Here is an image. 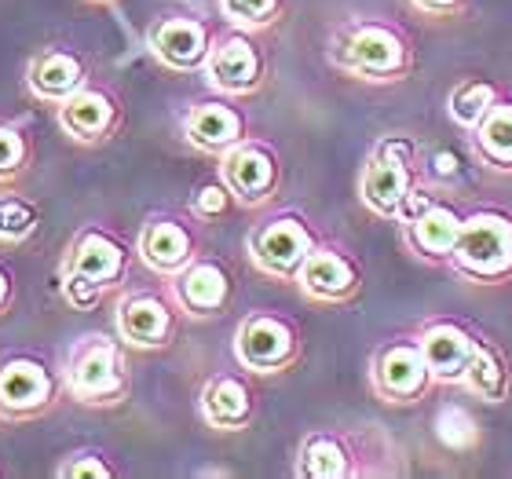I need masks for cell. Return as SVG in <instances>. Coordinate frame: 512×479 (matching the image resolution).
Returning <instances> with one entry per match:
<instances>
[{"mask_svg":"<svg viewBox=\"0 0 512 479\" xmlns=\"http://www.w3.org/2000/svg\"><path fill=\"white\" fill-rule=\"evenodd\" d=\"M132 271V249L103 224H85L70 238L59 260V293L66 308L96 311L110 293H118Z\"/></svg>","mask_w":512,"mask_h":479,"instance_id":"obj_1","label":"cell"},{"mask_svg":"<svg viewBox=\"0 0 512 479\" xmlns=\"http://www.w3.org/2000/svg\"><path fill=\"white\" fill-rule=\"evenodd\" d=\"M330 63L366 85H399L414 74V37L388 19H352L333 33Z\"/></svg>","mask_w":512,"mask_h":479,"instance_id":"obj_2","label":"cell"},{"mask_svg":"<svg viewBox=\"0 0 512 479\" xmlns=\"http://www.w3.org/2000/svg\"><path fill=\"white\" fill-rule=\"evenodd\" d=\"M128 344L114 341L107 333H88L70 348V359H66V395L81 406H92V410H110V406H121L132 392V377H128V359H125Z\"/></svg>","mask_w":512,"mask_h":479,"instance_id":"obj_3","label":"cell"},{"mask_svg":"<svg viewBox=\"0 0 512 479\" xmlns=\"http://www.w3.org/2000/svg\"><path fill=\"white\" fill-rule=\"evenodd\" d=\"M450 271L476 286L512 282V216L505 209H476L465 216Z\"/></svg>","mask_w":512,"mask_h":479,"instance_id":"obj_4","label":"cell"},{"mask_svg":"<svg viewBox=\"0 0 512 479\" xmlns=\"http://www.w3.org/2000/svg\"><path fill=\"white\" fill-rule=\"evenodd\" d=\"M66 395L63 370L37 352H8L0 355V421L26 425L37 417L52 414Z\"/></svg>","mask_w":512,"mask_h":479,"instance_id":"obj_5","label":"cell"},{"mask_svg":"<svg viewBox=\"0 0 512 479\" xmlns=\"http://www.w3.org/2000/svg\"><path fill=\"white\" fill-rule=\"evenodd\" d=\"M231 352L238 366L253 377H275V373H289L304 359V333L297 319H289L282 311L256 308L238 322Z\"/></svg>","mask_w":512,"mask_h":479,"instance_id":"obj_6","label":"cell"},{"mask_svg":"<svg viewBox=\"0 0 512 479\" xmlns=\"http://www.w3.org/2000/svg\"><path fill=\"white\" fill-rule=\"evenodd\" d=\"M395 224H399L406 253L414 260L428 267H450L461 227H465V213L443 202V194H436V183H421Z\"/></svg>","mask_w":512,"mask_h":479,"instance_id":"obj_7","label":"cell"},{"mask_svg":"<svg viewBox=\"0 0 512 479\" xmlns=\"http://www.w3.org/2000/svg\"><path fill=\"white\" fill-rule=\"evenodd\" d=\"M315 245H319V235L297 213L267 216V220H260L246 235L249 264L260 275L278 278V282H297L300 267H304V260H308V253Z\"/></svg>","mask_w":512,"mask_h":479,"instance_id":"obj_8","label":"cell"},{"mask_svg":"<svg viewBox=\"0 0 512 479\" xmlns=\"http://www.w3.org/2000/svg\"><path fill=\"white\" fill-rule=\"evenodd\" d=\"M183 319L187 315L169 289H125L114 311V330L136 352H165L180 337Z\"/></svg>","mask_w":512,"mask_h":479,"instance_id":"obj_9","label":"cell"},{"mask_svg":"<svg viewBox=\"0 0 512 479\" xmlns=\"http://www.w3.org/2000/svg\"><path fill=\"white\" fill-rule=\"evenodd\" d=\"M267 70H271V63H267V52L260 44V33L227 26L224 33H216V44L202 74L216 96L249 99L267 85Z\"/></svg>","mask_w":512,"mask_h":479,"instance_id":"obj_10","label":"cell"},{"mask_svg":"<svg viewBox=\"0 0 512 479\" xmlns=\"http://www.w3.org/2000/svg\"><path fill=\"white\" fill-rule=\"evenodd\" d=\"M216 176L231 187L238 209L260 213L282 191V158H278V150L267 139L246 136L227 154H220V172Z\"/></svg>","mask_w":512,"mask_h":479,"instance_id":"obj_11","label":"cell"},{"mask_svg":"<svg viewBox=\"0 0 512 479\" xmlns=\"http://www.w3.org/2000/svg\"><path fill=\"white\" fill-rule=\"evenodd\" d=\"M436 388L417 337L384 341L370 359V392L388 406H417Z\"/></svg>","mask_w":512,"mask_h":479,"instance_id":"obj_12","label":"cell"},{"mask_svg":"<svg viewBox=\"0 0 512 479\" xmlns=\"http://www.w3.org/2000/svg\"><path fill=\"white\" fill-rule=\"evenodd\" d=\"M213 44V22L198 15H165L147 30V52L169 74H202Z\"/></svg>","mask_w":512,"mask_h":479,"instance_id":"obj_13","label":"cell"},{"mask_svg":"<svg viewBox=\"0 0 512 479\" xmlns=\"http://www.w3.org/2000/svg\"><path fill=\"white\" fill-rule=\"evenodd\" d=\"M202 253V235L194 227V216L158 213L139 227L136 235V256L150 275L172 278Z\"/></svg>","mask_w":512,"mask_h":479,"instance_id":"obj_14","label":"cell"},{"mask_svg":"<svg viewBox=\"0 0 512 479\" xmlns=\"http://www.w3.org/2000/svg\"><path fill=\"white\" fill-rule=\"evenodd\" d=\"M55 121L66 132V139L77 143V147H103L125 125V107L107 85L88 81L66 103L55 107Z\"/></svg>","mask_w":512,"mask_h":479,"instance_id":"obj_15","label":"cell"},{"mask_svg":"<svg viewBox=\"0 0 512 479\" xmlns=\"http://www.w3.org/2000/svg\"><path fill=\"white\" fill-rule=\"evenodd\" d=\"M421 183H425L421 161L384 158V154L370 150L363 172H359V202H363V209L370 216L395 224Z\"/></svg>","mask_w":512,"mask_h":479,"instance_id":"obj_16","label":"cell"},{"mask_svg":"<svg viewBox=\"0 0 512 479\" xmlns=\"http://www.w3.org/2000/svg\"><path fill=\"white\" fill-rule=\"evenodd\" d=\"M297 289L311 304H326V308L352 304L363 289V264L344 245L319 242L300 267Z\"/></svg>","mask_w":512,"mask_h":479,"instance_id":"obj_17","label":"cell"},{"mask_svg":"<svg viewBox=\"0 0 512 479\" xmlns=\"http://www.w3.org/2000/svg\"><path fill=\"white\" fill-rule=\"evenodd\" d=\"M172 300L180 304L187 319H220L235 300V275L224 260L198 253L180 275L165 278Z\"/></svg>","mask_w":512,"mask_h":479,"instance_id":"obj_18","label":"cell"},{"mask_svg":"<svg viewBox=\"0 0 512 479\" xmlns=\"http://www.w3.org/2000/svg\"><path fill=\"white\" fill-rule=\"evenodd\" d=\"M249 370H220L198 392V414L213 432H246L256 421V388Z\"/></svg>","mask_w":512,"mask_h":479,"instance_id":"obj_19","label":"cell"},{"mask_svg":"<svg viewBox=\"0 0 512 479\" xmlns=\"http://www.w3.org/2000/svg\"><path fill=\"white\" fill-rule=\"evenodd\" d=\"M249 136V118L235 107V99L216 96L198 99L187 114H183V143L198 154L220 158L227 150Z\"/></svg>","mask_w":512,"mask_h":479,"instance_id":"obj_20","label":"cell"},{"mask_svg":"<svg viewBox=\"0 0 512 479\" xmlns=\"http://www.w3.org/2000/svg\"><path fill=\"white\" fill-rule=\"evenodd\" d=\"M92 81L88 74V59L77 48H66V44H48L33 55L30 66H26V92H30L37 103H48V107H59L74 96L77 88H85Z\"/></svg>","mask_w":512,"mask_h":479,"instance_id":"obj_21","label":"cell"},{"mask_svg":"<svg viewBox=\"0 0 512 479\" xmlns=\"http://www.w3.org/2000/svg\"><path fill=\"white\" fill-rule=\"evenodd\" d=\"M363 447L348 432L315 428L300 439L297 447V476L300 479H355L366 476Z\"/></svg>","mask_w":512,"mask_h":479,"instance_id":"obj_22","label":"cell"},{"mask_svg":"<svg viewBox=\"0 0 512 479\" xmlns=\"http://www.w3.org/2000/svg\"><path fill=\"white\" fill-rule=\"evenodd\" d=\"M417 341H421V352L428 359V370L436 377V384H454L458 388L461 377H465V366L472 359V348H476V333L461 322L450 319H432L417 330Z\"/></svg>","mask_w":512,"mask_h":479,"instance_id":"obj_23","label":"cell"},{"mask_svg":"<svg viewBox=\"0 0 512 479\" xmlns=\"http://www.w3.org/2000/svg\"><path fill=\"white\" fill-rule=\"evenodd\" d=\"M461 392L476 395L483 403H505L512 392V370L509 359L491 337L476 333V348H472V359L465 366V377L458 384Z\"/></svg>","mask_w":512,"mask_h":479,"instance_id":"obj_24","label":"cell"},{"mask_svg":"<svg viewBox=\"0 0 512 479\" xmlns=\"http://www.w3.org/2000/svg\"><path fill=\"white\" fill-rule=\"evenodd\" d=\"M476 158L491 172L512 176V96H502L491 107V114L469 132Z\"/></svg>","mask_w":512,"mask_h":479,"instance_id":"obj_25","label":"cell"},{"mask_svg":"<svg viewBox=\"0 0 512 479\" xmlns=\"http://www.w3.org/2000/svg\"><path fill=\"white\" fill-rule=\"evenodd\" d=\"M502 96H505V88L498 85V81H491V77H461L458 85L450 88L447 114H450V121H454L458 128L472 132V128H476L483 118H487V114H491V107Z\"/></svg>","mask_w":512,"mask_h":479,"instance_id":"obj_26","label":"cell"},{"mask_svg":"<svg viewBox=\"0 0 512 479\" xmlns=\"http://www.w3.org/2000/svg\"><path fill=\"white\" fill-rule=\"evenodd\" d=\"M33 161L37 143L30 132L15 121H0V187H15L33 169Z\"/></svg>","mask_w":512,"mask_h":479,"instance_id":"obj_27","label":"cell"},{"mask_svg":"<svg viewBox=\"0 0 512 479\" xmlns=\"http://www.w3.org/2000/svg\"><path fill=\"white\" fill-rule=\"evenodd\" d=\"M216 11L227 26L249 33H264L282 22L286 0H216Z\"/></svg>","mask_w":512,"mask_h":479,"instance_id":"obj_28","label":"cell"},{"mask_svg":"<svg viewBox=\"0 0 512 479\" xmlns=\"http://www.w3.org/2000/svg\"><path fill=\"white\" fill-rule=\"evenodd\" d=\"M41 227V209L37 202L22 198L15 191L0 194V245H22L30 242Z\"/></svg>","mask_w":512,"mask_h":479,"instance_id":"obj_29","label":"cell"},{"mask_svg":"<svg viewBox=\"0 0 512 479\" xmlns=\"http://www.w3.org/2000/svg\"><path fill=\"white\" fill-rule=\"evenodd\" d=\"M432 428H436V439L447 450L480 447V425H476V417H472L469 406H461V403L439 406V414H436V421H432Z\"/></svg>","mask_w":512,"mask_h":479,"instance_id":"obj_30","label":"cell"},{"mask_svg":"<svg viewBox=\"0 0 512 479\" xmlns=\"http://www.w3.org/2000/svg\"><path fill=\"white\" fill-rule=\"evenodd\" d=\"M231 209H238V202H235V194H231V187H227L220 176H216V180H205L191 198V216L202 220V224L220 220V216H227Z\"/></svg>","mask_w":512,"mask_h":479,"instance_id":"obj_31","label":"cell"},{"mask_svg":"<svg viewBox=\"0 0 512 479\" xmlns=\"http://www.w3.org/2000/svg\"><path fill=\"white\" fill-rule=\"evenodd\" d=\"M59 479H118V469L110 465L103 450H74L66 454V461L55 469Z\"/></svg>","mask_w":512,"mask_h":479,"instance_id":"obj_32","label":"cell"},{"mask_svg":"<svg viewBox=\"0 0 512 479\" xmlns=\"http://www.w3.org/2000/svg\"><path fill=\"white\" fill-rule=\"evenodd\" d=\"M458 172H461V158L454 150L436 147V150H428V154H421V176H425V183L443 187V183H450Z\"/></svg>","mask_w":512,"mask_h":479,"instance_id":"obj_33","label":"cell"},{"mask_svg":"<svg viewBox=\"0 0 512 479\" xmlns=\"http://www.w3.org/2000/svg\"><path fill=\"white\" fill-rule=\"evenodd\" d=\"M428 19H461L469 11V0H410Z\"/></svg>","mask_w":512,"mask_h":479,"instance_id":"obj_34","label":"cell"},{"mask_svg":"<svg viewBox=\"0 0 512 479\" xmlns=\"http://www.w3.org/2000/svg\"><path fill=\"white\" fill-rule=\"evenodd\" d=\"M15 308V271L0 260V319Z\"/></svg>","mask_w":512,"mask_h":479,"instance_id":"obj_35","label":"cell"},{"mask_svg":"<svg viewBox=\"0 0 512 479\" xmlns=\"http://www.w3.org/2000/svg\"><path fill=\"white\" fill-rule=\"evenodd\" d=\"M85 4H96V8H110V4H118V0H85Z\"/></svg>","mask_w":512,"mask_h":479,"instance_id":"obj_36","label":"cell"}]
</instances>
